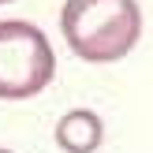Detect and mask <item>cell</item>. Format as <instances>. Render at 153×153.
Wrapping results in <instances>:
<instances>
[{"mask_svg":"<svg viewBox=\"0 0 153 153\" xmlns=\"http://www.w3.org/2000/svg\"><path fill=\"white\" fill-rule=\"evenodd\" d=\"M101 138H105L101 120H97L94 112H86V108L67 112V116L56 123V146L64 153H94L97 146H101Z\"/></svg>","mask_w":153,"mask_h":153,"instance_id":"cell-3","label":"cell"},{"mask_svg":"<svg viewBox=\"0 0 153 153\" xmlns=\"http://www.w3.org/2000/svg\"><path fill=\"white\" fill-rule=\"evenodd\" d=\"M60 30L75 56L90 64H112L134 49L142 34V11L134 0H67Z\"/></svg>","mask_w":153,"mask_h":153,"instance_id":"cell-1","label":"cell"},{"mask_svg":"<svg viewBox=\"0 0 153 153\" xmlns=\"http://www.w3.org/2000/svg\"><path fill=\"white\" fill-rule=\"evenodd\" d=\"M0 153H11V149H0Z\"/></svg>","mask_w":153,"mask_h":153,"instance_id":"cell-4","label":"cell"},{"mask_svg":"<svg viewBox=\"0 0 153 153\" xmlns=\"http://www.w3.org/2000/svg\"><path fill=\"white\" fill-rule=\"evenodd\" d=\"M52 71H56L52 45L34 22H0V97L4 101L41 94L52 82Z\"/></svg>","mask_w":153,"mask_h":153,"instance_id":"cell-2","label":"cell"},{"mask_svg":"<svg viewBox=\"0 0 153 153\" xmlns=\"http://www.w3.org/2000/svg\"><path fill=\"white\" fill-rule=\"evenodd\" d=\"M0 4H7V0H0Z\"/></svg>","mask_w":153,"mask_h":153,"instance_id":"cell-5","label":"cell"}]
</instances>
